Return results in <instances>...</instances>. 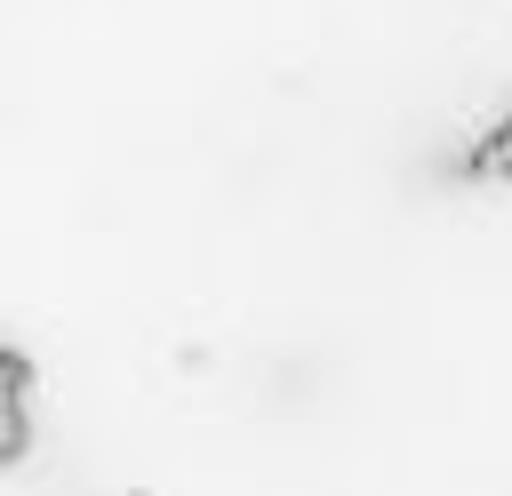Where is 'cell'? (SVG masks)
I'll return each mask as SVG.
<instances>
[{"label": "cell", "mask_w": 512, "mask_h": 496, "mask_svg": "<svg viewBox=\"0 0 512 496\" xmlns=\"http://www.w3.org/2000/svg\"><path fill=\"white\" fill-rule=\"evenodd\" d=\"M0 368H8V440H0V456H8V464H24V448H32V360L8 344V352H0Z\"/></svg>", "instance_id": "1"}]
</instances>
